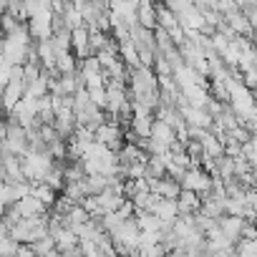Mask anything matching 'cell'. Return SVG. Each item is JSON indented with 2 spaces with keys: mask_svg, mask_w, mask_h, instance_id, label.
Returning a JSON list of instances; mask_svg holds the SVG:
<instances>
[{
  "mask_svg": "<svg viewBox=\"0 0 257 257\" xmlns=\"http://www.w3.org/2000/svg\"><path fill=\"white\" fill-rule=\"evenodd\" d=\"M58 16H61V23H63L68 31L83 26V16H81V11H78L73 3H68V0H66V6H63V11H61Z\"/></svg>",
  "mask_w": 257,
  "mask_h": 257,
  "instance_id": "7c38bea8",
  "label": "cell"
},
{
  "mask_svg": "<svg viewBox=\"0 0 257 257\" xmlns=\"http://www.w3.org/2000/svg\"><path fill=\"white\" fill-rule=\"evenodd\" d=\"M86 91H88L91 103H96L98 108H103V106H106V88H103V86H93V88H86Z\"/></svg>",
  "mask_w": 257,
  "mask_h": 257,
  "instance_id": "ac0fdd59",
  "label": "cell"
},
{
  "mask_svg": "<svg viewBox=\"0 0 257 257\" xmlns=\"http://www.w3.org/2000/svg\"><path fill=\"white\" fill-rule=\"evenodd\" d=\"M71 51L76 53V58H83L88 56V28L86 26H78L71 31Z\"/></svg>",
  "mask_w": 257,
  "mask_h": 257,
  "instance_id": "52a82bcc",
  "label": "cell"
},
{
  "mask_svg": "<svg viewBox=\"0 0 257 257\" xmlns=\"http://www.w3.org/2000/svg\"><path fill=\"white\" fill-rule=\"evenodd\" d=\"M18 26H21V21H16L11 13H3V16H0V33H3V36H11Z\"/></svg>",
  "mask_w": 257,
  "mask_h": 257,
  "instance_id": "e0dca14e",
  "label": "cell"
},
{
  "mask_svg": "<svg viewBox=\"0 0 257 257\" xmlns=\"http://www.w3.org/2000/svg\"><path fill=\"white\" fill-rule=\"evenodd\" d=\"M53 167V157L48 152H33V149H26L21 154V172L26 179L31 182H41L43 174Z\"/></svg>",
  "mask_w": 257,
  "mask_h": 257,
  "instance_id": "6da1fadb",
  "label": "cell"
},
{
  "mask_svg": "<svg viewBox=\"0 0 257 257\" xmlns=\"http://www.w3.org/2000/svg\"><path fill=\"white\" fill-rule=\"evenodd\" d=\"M53 66H56V73H73L78 68V58L73 51H61V53H56Z\"/></svg>",
  "mask_w": 257,
  "mask_h": 257,
  "instance_id": "4fadbf2b",
  "label": "cell"
},
{
  "mask_svg": "<svg viewBox=\"0 0 257 257\" xmlns=\"http://www.w3.org/2000/svg\"><path fill=\"white\" fill-rule=\"evenodd\" d=\"M162 222H174L177 217H179V207H177V199H172V197H159V202L154 204V209H152Z\"/></svg>",
  "mask_w": 257,
  "mask_h": 257,
  "instance_id": "8992f818",
  "label": "cell"
},
{
  "mask_svg": "<svg viewBox=\"0 0 257 257\" xmlns=\"http://www.w3.org/2000/svg\"><path fill=\"white\" fill-rule=\"evenodd\" d=\"M199 202H202V197L197 194V192H192V189H179V194H177V207H179V214H194L197 209H199Z\"/></svg>",
  "mask_w": 257,
  "mask_h": 257,
  "instance_id": "5b68a950",
  "label": "cell"
},
{
  "mask_svg": "<svg viewBox=\"0 0 257 257\" xmlns=\"http://www.w3.org/2000/svg\"><path fill=\"white\" fill-rule=\"evenodd\" d=\"M152 68H154V73H157V76H172V66L167 63V58H164L162 53H157V58H154V66H152Z\"/></svg>",
  "mask_w": 257,
  "mask_h": 257,
  "instance_id": "ffe728a7",
  "label": "cell"
},
{
  "mask_svg": "<svg viewBox=\"0 0 257 257\" xmlns=\"http://www.w3.org/2000/svg\"><path fill=\"white\" fill-rule=\"evenodd\" d=\"M26 93H28V96H33V98L46 96V93H48V71H43V68H41V73H38L33 81H28V83H26Z\"/></svg>",
  "mask_w": 257,
  "mask_h": 257,
  "instance_id": "5bb4252c",
  "label": "cell"
},
{
  "mask_svg": "<svg viewBox=\"0 0 257 257\" xmlns=\"http://www.w3.org/2000/svg\"><path fill=\"white\" fill-rule=\"evenodd\" d=\"M96 202H98V207H101V212H116L118 209V204L123 202V194H118L116 189H101L98 194H96Z\"/></svg>",
  "mask_w": 257,
  "mask_h": 257,
  "instance_id": "9c48e42d",
  "label": "cell"
},
{
  "mask_svg": "<svg viewBox=\"0 0 257 257\" xmlns=\"http://www.w3.org/2000/svg\"><path fill=\"white\" fill-rule=\"evenodd\" d=\"M3 116H6V108H3V101H0V121H3Z\"/></svg>",
  "mask_w": 257,
  "mask_h": 257,
  "instance_id": "44dd1931",
  "label": "cell"
},
{
  "mask_svg": "<svg viewBox=\"0 0 257 257\" xmlns=\"http://www.w3.org/2000/svg\"><path fill=\"white\" fill-rule=\"evenodd\" d=\"M31 194H33V197H38V199H41V202H43L48 209L53 207V202H56V197H58V192H56V189H51L46 182H33Z\"/></svg>",
  "mask_w": 257,
  "mask_h": 257,
  "instance_id": "9a60e30c",
  "label": "cell"
},
{
  "mask_svg": "<svg viewBox=\"0 0 257 257\" xmlns=\"http://www.w3.org/2000/svg\"><path fill=\"white\" fill-rule=\"evenodd\" d=\"M13 204L18 207L21 217H36V214L48 212V207H46L38 197H33V194H26V197H21V199H18V202H13Z\"/></svg>",
  "mask_w": 257,
  "mask_h": 257,
  "instance_id": "277c9868",
  "label": "cell"
},
{
  "mask_svg": "<svg viewBox=\"0 0 257 257\" xmlns=\"http://www.w3.org/2000/svg\"><path fill=\"white\" fill-rule=\"evenodd\" d=\"M242 224H244V219L239 217V214H222L219 219H217V227L234 242L237 237H239V232H242Z\"/></svg>",
  "mask_w": 257,
  "mask_h": 257,
  "instance_id": "ba28073f",
  "label": "cell"
},
{
  "mask_svg": "<svg viewBox=\"0 0 257 257\" xmlns=\"http://www.w3.org/2000/svg\"><path fill=\"white\" fill-rule=\"evenodd\" d=\"M234 254H239V257H257V239L237 237L234 239Z\"/></svg>",
  "mask_w": 257,
  "mask_h": 257,
  "instance_id": "2e32d148",
  "label": "cell"
},
{
  "mask_svg": "<svg viewBox=\"0 0 257 257\" xmlns=\"http://www.w3.org/2000/svg\"><path fill=\"white\" fill-rule=\"evenodd\" d=\"M3 142H6L8 152H11V154H18V157L28 149L26 128H23L21 123H13V121H8V128H6V137H3Z\"/></svg>",
  "mask_w": 257,
  "mask_h": 257,
  "instance_id": "3957f363",
  "label": "cell"
},
{
  "mask_svg": "<svg viewBox=\"0 0 257 257\" xmlns=\"http://www.w3.org/2000/svg\"><path fill=\"white\" fill-rule=\"evenodd\" d=\"M179 187L192 189V192H197V194H204V192H209V187H212V174L204 172L202 167H189V169H184V174L179 177Z\"/></svg>",
  "mask_w": 257,
  "mask_h": 257,
  "instance_id": "7a4b0ae2",
  "label": "cell"
},
{
  "mask_svg": "<svg viewBox=\"0 0 257 257\" xmlns=\"http://www.w3.org/2000/svg\"><path fill=\"white\" fill-rule=\"evenodd\" d=\"M152 113H132V118H128V128L137 134V137H149L152 132Z\"/></svg>",
  "mask_w": 257,
  "mask_h": 257,
  "instance_id": "8fae6325",
  "label": "cell"
},
{
  "mask_svg": "<svg viewBox=\"0 0 257 257\" xmlns=\"http://www.w3.org/2000/svg\"><path fill=\"white\" fill-rule=\"evenodd\" d=\"M137 252H142V254H149V257H159V254H167V249H164V244L162 242H152V244H139V249Z\"/></svg>",
  "mask_w": 257,
  "mask_h": 257,
  "instance_id": "d6986e66",
  "label": "cell"
},
{
  "mask_svg": "<svg viewBox=\"0 0 257 257\" xmlns=\"http://www.w3.org/2000/svg\"><path fill=\"white\" fill-rule=\"evenodd\" d=\"M149 137L157 139V142H164V144H172V142L177 139L174 126H169V123H164V121H159V118H152V132H149Z\"/></svg>",
  "mask_w": 257,
  "mask_h": 257,
  "instance_id": "30bf717a",
  "label": "cell"
}]
</instances>
